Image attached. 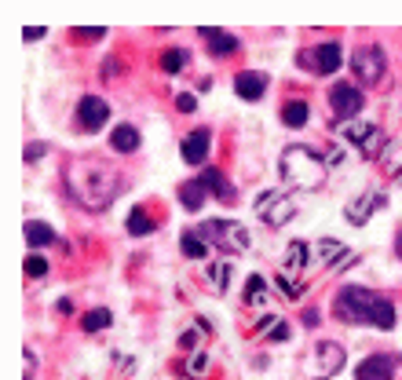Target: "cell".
Returning <instances> with one entry per match:
<instances>
[{
	"mask_svg": "<svg viewBox=\"0 0 402 380\" xmlns=\"http://www.w3.org/2000/svg\"><path fill=\"white\" fill-rule=\"evenodd\" d=\"M66 187L84 208H107L121 194V172L110 168L107 161L81 157V161H73L66 168Z\"/></svg>",
	"mask_w": 402,
	"mask_h": 380,
	"instance_id": "1",
	"label": "cell"
},
{
	"mask_svg": "<svg viewBox=\"0 0 402 380\" xmlns=\"http://www.w3.org/2000/svg\"><path fill=\"white\" fill-rule=\"evenodd\" d=\"M333 314L347 325H373V329L395 325V303L373 289H362V285H347V289L336 293Z\"/></svg>",
	"mask_w": 402,
	"mask_h": 380,
	"instance_id": "2",
	"label": "cell"
},
{
	"mask_svg": "<svg viewBox=\"0 0 402 380\" xmlns=\"http://www.w3.org/2000/svg\"><path fill=\"white\" fill-rule=\"evenodd\" d=\"M278 172L285 187L293 190H319L325 183V157L314 154L311 146H285L278 157Z\"/></svg>",
	"mask_w": 402,
	"mask_h": 380,
	"instance_id": "3",
	"label": "cell"
},
{
	"mask_svg": "<svg viewBox=\"0 0 402 380\" xmlns=\"http://www.w3.org/2000/svg\"><path fill=\"white\" fill-rule=\"evenodd\" d=\"M198 234L205 238L209 249H219V252H230V256H238V252H245L252 245L245 223H238V219H205V223L198 227Z\"/></svg>",
	"mask_w": 402,
	"mask_h": 380,
	"instance_id": "4",
	"label": "cell"
},
{
	"mask_svg": "<svg viewBox=\"0 0 402 380\" xmlns=\"http://www.w3.org/2000/svg\"><path fill=\"white\" fill-rule=\"evenodd\" d=\"M340 135L351 146H358V154H362L366 161H373V157L384 150V132H380L377 124H369V121H344Z\"/></svg>",
	"mask_w": 402,
	"mask_h": 380,
	"instance_id": "5",
	"label": "cell"
},
{
	"mask_svg": "<svg viewBox=\"0 0 402 380\" xmlns=\"http://www.w3.org/2000/svg\"><path fill=\"white\" fill-rule=\"evenodd\" d=\"M300 66H308L314 73H322V77H330V73H336L344 66V48H340V40H322L319 48H311V51H300Z\"/></svg>",
	"mask_w": 402,
	"mask_h": 380,
	"instance_id": "6",
	"label": "cell"
},
{
	"mask_svg": "<svg viewBox=\"0 0 402 380\" xmlns=\"http://www.w3.org/2000/svg\"><path fill=\"white\" fill-rule=\"evenodd\" d=\"M351 70L358 73V81L362 84H377L380 77H384L388 70V55L380 44H358L355 55H351Z\"/></svg>",
	"mask_w": 402,
	"mask_h": 380,
	"instance_id": "7",
	"label": "cell"
},
{
	"mask_svg": "<svg viewBox=\"0 0 402 380\" xmlns=\"http://www.w3.org/2000/svg\"><path fill=\"white\" fill-rule=\"evenodd\" d=\"M256 216L267 227H282L296 216V205H293V198L278 194V190H263V194L256 198Z\"/></svg>",
	"mask_w": 402,
	"mask_h": 380,
	"instance_id": "8",
	"label": "cell"
},
{
	"mask_svg": "<svg viewBox=\"0 0 402 380\" xmlns=\"http://www.w3.org/2000/svg\"><path fill=\"white\" fill-rule=\"evenodd\" d=\"M362 103H366L362 88H355V84H347V81H340V84L330 88V107H333V113L340 121H355V113L362 110Z\"/></svg>",
	"mask_w": 402,
	"mask_h": 380,
	"instance_id": "9",
	"label": "cell"
},
{
	"mask_svg": "<svg viewBox=\"0 0 402 380\" xmlns=\"http://www.w3.org/2000/svg\"><path fill=\"white\" fill-rule=\"evenodd\" d=\"M110 121V103L99 99V95H84L77 103V124L84 132H99L103 124Z\"/></svg>",
	"mask_w": 402,
	"mask_h": 380,
	"instance_id": "10",
	"label": "cell"
},
{
	"mask_svg": "<svg viewBox=\"0 0 402 380\" xmlns=\"http://www.w3.org/2000/svg\"><path fill=\"white\" fill-rule=\"evenodd\" d=\"M314 358H319V366H314V377H319V380L336 377V373L344 369V362H347L344 347H340V344H333V340H325V344L314 347Z\"/></svg>",
	"mask_w": 402,
	"mask_h": 380,
	"instance_id": "11",
	"label": "cell"
},
{
	"mask_svg": "<svg viewBox=\"0 0 402 380\" xmlns=\"http://www.w3.org/2000/svg\"><path fill=\"white\" fill-rule=\"evenodd\" d=\"M209 146H213V132H209V128H194L183 139V146H179V154H183L187 165H205Z\"/></svg>",
	"mask_w": 402,
	"mask_h": 380,
	"instance_id": "12",
	"label": "cell"
},
{
	"mask_svg": "<svg viewBox=\"0 0 402 380\" xmlns=\"http://www.w3.org/2000/svg\"><path fill=\"white\" fill-rule=\"evenodd\" d=\"M391 377H395V362L388 355H369L355 369V380H391Z\"/></svg>",
	"mask_w": 402,
	"mask_h": 380,
	"instance_id": "13",
	"label": "cell"
},
{
	"mask_svg": "<svg viewBox=\"0 0 402 380\" xmlns=\"http://www.w3.org/2000/svg\"><path fill=\"white\" fill-rule=\"evenodd\" d=\"M234 92H238V99H249V103L263 99V92H267V73H260V70L238 73V77H234Z\"/></svg>",
	"mask_w": 402,
	"mask_h": 380,
	"instance_id": "14",
	"label": "cell"
},
{
	"mask_svg": "<svg viewBox=\"0 0 402 380\" xmlns=\"http://www.w3.org/2000/svg\"><path fill=\"white\" fill-rule=\"evenodd\" d=\"M384 205V194H377V190H369V194H362V198H355L351 205L344 208V216H347V223H355V227H362L369 216H373V208H380Z\"/></svg>",
	"mask_w": 402,
	"mask_h": 380,
	"instance_id": "15",
	"label": "cell"
},
{
	"mask_svg": "<svg viewBox=\"0 0 402 380\" xmlns=\"http://www.w3.org/2000/svg\"><path fill=\"white\" fill-rule=\"evenodd\" d=\"M201 37H205V44H209V51H213L216 59L234 55V51L241 48V40L234 33H224V29H213V26H201Z\"/></svg>",
	"mask_w": 402,
	"mask_h": 380,
	"instance_id": "16",
	"label": "cell"
},
{
	"mask_svg": "<svg viewBox=\"0 0 402 380\" xmlns=\"http://www.w3.org/2000/svg\"><path fill=\"white\" fill-rule=\"evenodd\" d=\"M179 205L187 208V213H201V205H205V198H209V190L201 187V179H187V183H179Z\"/></svg>",
	"mask_w": 402,
	"mask_h": 380,
	"instance_id": "17",
	"label": "cell"
},
{
	"mask_svg": "<svg viewBox=\"0 0 402 380\" xmlns=\"http://www.w3.org/2000/svg\"><path fill=\"white\" fill-rule=\"evenodd\" d=\"M139 128H135V124H118V128L110 132V146L118 154H135L139 150Z\"/></svg>",
	"mask_w": 402,
	"mask_h": 380,
	"instance_id": "18",
	"label": "cell"
},
{
	"mask_svg": "<svg viewBox=\"0 0 402 380\" xmlns=\"http://www.w3.org/2000/svg\"><path fill=\"white\" fill-rule=\"evenodd\" d=\"M198 179H201V187H205L209 194L224 198V202H230V198H234V187H230L227 179H224V172H219V168H205V172H201Z\"/></svg>",
	"mask_w": 402,
	"mask_h": 380,
	"instance_id": "19",
	"label": "cell"
},
{
	"mask_svg": "<svg viewBox=\"0 0 402 380\" xmlns=\"http://www.w3.org/2000/svg\"><path fill=\"white\" fill-rule=\"evenodd\" d=\"M23 234H26V241L34 249H44V245H55V230H51L48 223H37V219H26V227H23Z\"/></svg>",
	"mask_w": 402,
	"mask_h": 380,
	"instance_id": "20",
	"label": "cell"
},
{
	"mask_svg": "<svg viewBox=\"0 0 402 380\" xmlns=\"http://www.w3.org/2000/svg\"><path fill=\"white\" fill-rule=\"evenodd\" d=\"M282 121L289 124V128H304V124L311 121V107H308L304 99H289V103L282 107Z\"/></svg>",
	"mask_w": 402,
	"mask_h": 380,
	"instance_id": "21",
	"label": "cell"
},
{
	"mask_svg": "<svg viewBox=\"0 0 402 380\" xmlns=\"http://www.w3.org/2000/svg\"><path fill=\"white\" fill-rule=\"evenodd\" d=\"M179 249H183L190 260H205V256H209V245H205V238H201L198 230H183V238H179Z\"/></svg>",
	"mask_w": 402,
	"mask_h": 380,
	"instance_id": "22",
	"label": "cell"
},
{
	"mask_svg": "<svg viewBox=\"0 0 402 380\" xmlns=\"http://www.w3.org/2000/svg\"><path fill=\"white\" fill-rule=\"evenodd\" d=\"M308 245L304 241H289V249H285V271L296 274V271H304V263H308Z\"/></svg>",
	"mask_w": 402,
	"mask_h": 380,
	"instance_id": "23",
	"label": "cell"
},
{
	"mask_svg": "<svg viewBox=\"0 0 402 380\" xmlns=\"http://www.w3.org/2000/svg\"><path fill=\"white\" fill-rule=\"evenodd\" d=\"M81 325H84V333H103V329H110V325H113V314L107 308H95V311L84 314Z\"/></svg>",
	"mask_w": 402,
	"mask_h": 380,
	"instance_id": "24",
	"label": "cell"
},
{
	"mask_svg": "<svg viewBox=\"0 0 402 380\" xmlns=\"http://www.w3.org/2000/svg\"><path fill=\"white\" fill-rule=\"evenodd\" d=\"M129 234H135V238H146V234H154V219L143 213L139 205L129 213Z\"/></svg>",
	"mask_w": 402,
	"mask_h": 380,
	"instance_id": "25",
	"label": "cell"
},
{
	"mask_svg": "<svg viewBox=\"0 0 402 380\" xmlns=\"http://www.w3.org/2000/svg\"><path fill=\"white\" fill-rule=\"evenodd\" d=\"M187 59H190V55H187L183 48H165V51H161V70H165V73H179V70L187 66Z\"/></svg>",
	"mask_w": 402,
	"mask_h": 380,
	"instance_id": "26",
	"label": "cell"
},
{
	"mask_svg": "<svg viewBox=\"0 0 402 380\" xmlns=\"http://www.w3.org/2000/svg\"><path fill=\"white\" fill-rule=\"evenodd\" d=\"M263 297H267V282H263L260 274H252V278L245 282V303L256 308V303H263Z\"/></svg>",
	"mask_w": 402,
	"mask_h": 380,
	"instance_id": "27",
	"label": "cell"
},
{
	"mask_svg": "<svg viewBox=\"0 0 402 380\" xmlns=\"http://www.w3.org/2000/svg\"><path fill=\"white\" fill-rule=\"evenodd\" d=\"M23 263H26V267H23V271H26V278H44V274H48V260L40 256V252H29V256H26Z\"/></svg>",
	"mask_w": 402,
	"mask_h": 380,
	"instance_id": "28",
	"label": "cell"
},
{
	"mask_svg": "<svg viewBox=\"0 0 402 380\" xmlns=\"http://www.w3.org/2000/svg\"><path fill=\"white\" fill-rule=\"evenodd\" d=\"M274 285L285 293V300H300V293H304V285L300 282H293L289 274H274Z\"/></svg>",
	"mask_w": 402,
	"mask_h": 380,
	"instance_id": "29",
	"label": "cell"
},
{
	"mask_svg": "<svg viewBox=\"0 0 402 380\" xmlns=\"http://www.w3.org/2000/svg\"><path fill=\"white\" fill-rule=\"evenodd\" d=\"M340 252H344V245H340V241H330V238H325V241H319V256H322V263L336 260V256H340Z\"/></svg>",
	"mask_w": 402,
	"mask_h": 380,
	"instance_id": "30",
	"label": "cell"
},
{
	"mask_svg": "<svg viewBox=\"0 0 402 380\" xmlns=\"http://www.w3.org/2000/svg\"><path fill=\"white\" fill-rule=\"evenodd\" d=\"M209 369V351H194V358H190V366H187V373L190 377H201Z\"/></svg>",
	"mask_w": 402,
	"mask_h": 380,
	"instance_id": "31",
	"label": "cell"
},
{
	"mask_svg": "<svg viewBox=\"0 0 402 380\" xmlns=\"http://www.w3.org/2000/svg\"><path fill=\"white\" fill-rule=\"evenodd\" d=\"M209 278L216 282V293H224L227 289V263H213V267H209Z\"/></svg>",
	"mask_w": 402,
	"mask_h": 380,
	"instance_id": "32",
	"label": "cell"
},
{
	"mask_svg": "<svg viewBox=\"0 0 402 380\" xmlns=\"http://www.w3.org/2000/svg\"><path fill=\"white\" fill-rule=\"evenodd\" d=\"M176 110H179V113H194V110H198V99H194L190 92H179V95H176Z\"/></svg>",
	"mask_w": 402,
	"mask_h": 380,
	"instance_id": "33",
	"label": "cell"
},
{
	"mask_svg": "<svg viewBox=\"0 0 402 380\" xmlns=\"http://www.w3.org/2000/svg\"><path fill=\"white\" fill-rule=\"evenodd\" d=\"M44 154H48L44 143H29V146H26V165H34L37 157H44Z\"/></svg>",
	"mask_w": 402,
	"mask_h": 380,
	"instance_id": "34",
	"label": "cell"
},
{
	"mask_svg": "<svg viewBox=\"0 0 402 380\" xmlns=\"http://www.w3.org/2000/svg\"><path fill=\"white\" fill-rule=\"evenodd\" d=\"M103 37H107L103 26H81V40H103Z\"/></svg>",
	"mask_w": 402,
	"mask_h": 380,
	"instance_id": "35",
	"label": "cell"
},
{
	"mask_svg": "<svg viewBox=\"0 0 402 380\" xmlns=\"http://www.w3.org/2000/svg\"><path fill=\"white\" fill-rule=\"evenodd\" d=\"M267 336H271V340H289V325H285V322L278 318V325H274V329H271Z\"/></svg>",
	"mask_w": 402,
	"mask_h": 380,
	"instance_id": "36",
	"label": "cell"
},
{
	"mask_svg": "<svg viewBox=\"0 0 402 380\" xmlns=\"http://www.w3.org/2000/svg\"><path fill=\"white\" fill-rule=\"evenodd\" d=\"M198 344V333L194 329H187V333H179V347H183V351H190V347Z\"/></svg>",
	"mask_w": 402,
	"mask_h": 380,
	"instance_id": "37",
	"label": "cell"
},
{
	"mask_svg": "<svg viewBox=\"0 0 402 380\" xmlns=\"http://www.w3.org/2000/svg\"><path fill=\"white\" fill-rule=\"evenodd\" d=\"M48 33V29L44 26H26V33H23V40H29V44H34V40H40V37H44Z\"/></svg>",
	"mask_w": 402,
	"mask_h": 380,
	"instance_id": "38",
	"label": "cell"
},
{
	"mask_svg": "<svg viewBox=\"0 0 402 380\" xmlns=\"http://www.w3.org/2000/svg\"><path fill=\"white\" fill-rule=\"evenodd\" d=\"M304 325H308V329H314V325H322V322H319V311H314V308L304 311Z\"/></svg>",
	"mask_w": 402,
	"mask_h": 380,
	"instance_id": "39",
	"label": "cell"
},
{
	"mask_svg": "<svg viewBox=\"0 0 402 380\" xmlns=\"http://www.w3.org/2000/svg\"><path fill=\"white\" fill-rule=\"evenodd\" d=\"M55 311H59V314H73L77 308H73V300H66V297H62V300L55 303Z\"/></svg>",
	"mask_w": 402,
	"mask_h": 380,
	"instance_id": "40",
	"label": "cell"
},
{
	"mask_svg": "<svg viewBox=\"0 0 402 380\" xmlns=\"http://www.w3.org/2000/svg\"><path fill=\"white\" fill-rule=\"evenodd\" d=\"M395 252H399V260H402V234L395 238Z\"/></svg>",
	"mask_w": 402,
	"mask_h": 380,
	"instance_id": "41",
	"label": "cell"
},
{
	"mask_svg": "<svg viewBox=\"0 0 402 380\" xmlns=\"http://www.w3.org/2000/svg\"><path fill=\"white\" fill-rule=\"evenodd\" d=\"M395 183H399V187H402V168H399V176H395Z\"/></svg>",
	"mask_w": 402,
	"mask_h": 380,
	"instance_id": "42",
	"label": "cell"
}]
</instances>
